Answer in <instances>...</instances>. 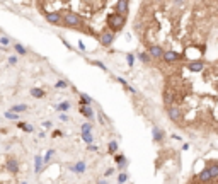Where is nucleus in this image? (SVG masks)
<instances>
[{"label":"nucleus","mask_w":218,"mask_h":184,"mask_svg":"<svg viewBox=\"0 0 218 184\" xmlns=\"http://www.w3.org/2000/svg\"><path fill=\"white\" fill-rule=\"evenodd\" d=\"M133 29L147 50L143 62L201 58L218 32V0H143Z\"/></svg>","instance_id":"1"},{"label":"nucleus","mask_w":218,"mask_h":184,"mask_svg":"<svg viewBox=\"0 0 218 184\" xmlns=\"http://www.w3.org/2000/svg\"><path fill=\"white\" fill-rule=\"evenodd\" d=\"M164 107L181 130L218 138V56L160 65Z\"/></svg>","instance_id":"2"},{"label":"nucleus","mask_w":218,"mask_h":184,"mask_svg":"<svg viewBox=\"0 0 218 184\" xmlns=\"http://www.w3.org/2000/svg\"><path fill=\"white\" fill-rule=\"evenodd\" d=\"M49 24L79 31L109 46L126 26L130 0H34Z\"/></svg>","instance_id":"3"},{"label":"nucleus","mask_w":218,"mask_h":184,"mask_svg":"<svg viewBox=\"0 0 218 184\" xmlns=\"http://www.w3.org/2000/svg\"><path fill=\"white\" fill-rule=\"evenodd\" d=\"M184 184H218V158L205 160L201 169L196 170Z\"/></svg>","instance_id":"4"},{"label":"nucleus","mask_w":218,"mask_h":184,"mask_svg":"<svg viewBox=\"0 0 218 184\" xmlns=\"http://www.w3.org/2000/svg\"><path fill=\"white\" fill-rule=\"evenodd\" d=\"M7 169H9L10 172L16 174L17 170H19V162H17V160H14V158H10V160L7 162Z\"/></svg>","instance_id":"5"},{"label":"nucleus","mask_w":218,"mask_h":184,"mask_svg":"<svg viewBox=\"0 0 218 184\" xmlns=\"http://www.w3.org/2000/svg\"><path fill=\"white\" fill-rule=\"evenodd\" d=\"M80 113H82L84 116H87V118H91V116H92L91 107H87V106H82V107H80Z\"/></svg>","instance_id":"6"},{"label":"nucleus","mask_w":218,"mask_h":184,"mask_svg":"<svg viewBox=\"0 0 218 184\" xmlns=\"http://www.w3.org/2000/svg\"><path fill=\"white\" fill-rule=\"evenodd\" d=\"M82 140H84L85 143H92L94 142V138H92L91 133H82Z\"/></svg>","instance_id":"7"},{"label":"nucleus","mask_w":218,"mask_h":184,"mask_svg":"<svg viewBox=\"0 0 218 184\" xmlns=\"http://www.w3.org/2000/svg\"><path fill=\"white\" fill-rule=\"evenodd\" d=\"M34 160H36V167H34V170H36V172H39V170H41V157H39V155H36V158H34Z\"/></svg>","instance_id":"8"},{"label":"nucleus","mask_w":218,"mask_h":184,"mask_svg":"<svg viewBox=\"0 0 218 184\" xmlns=\"http://www.w3.org/2000/svg\"><path fill=\"white\" fill-rule=\"evenodd\" d=\"M73 170H77V172H84V170H85V164H84V162H79V164H77V165L73 167Z\"/></svg>","instance_id":"9"},{"label":"nucleus","mask_w":218,"mask_h":184,"mask_svg":"<svg viewBox=\"0 0 218 184\" xmlns=\"http://www.w3.org/2000/svg\"><path fill=\"white\" fill-rule=\"evenodd\" d=\"M91 130H92V125H89V123L82 125V133H91Z\"/></svg>","instance_id":"10"},{"label":"nucleus","mask_w":218,"mask_h":184,"mask_svg":"<svg viewBox=\"0 0 218 184\" xmlns=\"http://www.w3.org/2000/svg\"><path fill=\"white\" fill-rule=\"evenodd\" d=\"M31 92H32V95H34V97H43V95H44V92H43V90H39V89H32Z\"/></svg>","instance_id":"11"},{"label":"nucleus","mask_w":218,"mask_h":184,"mask_svg":"<svg viewBox=\"0 0 218 184\" xmlns=\"http://www.w3.org/2000/svg\"><path fill=\"white\" fill-rule=\"evenodd\" d=\"M19 126H21L22 130H24V131H32V130H34V128H32L31 125H24V123H21V125H19Z\"/></svg>","instance_id":"12"},{"label":"nucleus","mask_w":218,"mask_h":184,"mask_svg":"<svg viewBox=\"0 0 218 184\" xmlns=\"http://www.w3.org/2000/svg\"><path fill=\"white\" fill-rule=\"evenodd\" d=\"M89 102H91V99H89L87 95H82V97H80V104H89Z\"/></svg>","instance_id":"13"},{"label":"nucleus","mask_w":218,"mask_h":184,"mask_svg":"<svg viewBox=\"0 0 218 184\" xmlns=\"http://www.w3.org/2000/svg\"><path fill=\"white\" fill-rule=\"evenodd\" d=\"M116 148H118L116 142H111V143H109V152H116Z\"/></svg>","instance_id":"14"},{"label":"nucleus","mask_w":218,"mask_h":184,"mask_svg":"<svg viewBox=\"0 0 218 184\" xmlns=\"http://www.w3.org/2000/svg\"><path fill=\"white\" fill-rule=\"evenodd\" d=\"M7 118H9V119H16V118H17V114H16V113H14V111H10V113H7Z\"/></svg>","instance_id":"15"},{"label":"nucleus","mask_w":218,"mask_h":184,"mask_svg":"<svg viewBox=\"0 0 218 184\" xmlns=\"http://www.w3.org/2000/svg\"><path fill=\"white\" fill-rule=\"evenodd\" d=\"M26 109H27L26 106H16V107H14L12 111H14V113H17V111H26Z\"/></svg>","instance_id":"16"},{"label":"nucleus","mask_w":218,"mask_h":184,"mask_svg":"<svg viewBox=\"0 0 218 184\" xmlns=\"http://www.w3.org/2000/svg\"><path fill=\"white\" fill-rule=\"evenodd\" d=\"M68 107H70V104H68V102H63V104L60 106L58 109H61V111H67V109H68Z\"/></svg>","instance_id":"17"},{"label":"nucleus","mask_w":218,"mask_h":184,"mask_svg":"<svg viewBox=\"0 0 218 184\" xmlns=\"http://www.w3.org/2000/svg\"><path fill=\"white\" fill-rule=\"evenodd\" d=\"M53 153H55V150H49V152L46 153V157H44V160H49V158L53 157Z\"/></svg>","instance_id":"18"},{"label":"nucleus","mask_w":218,"mask_h":184,"mask_svg":"<svg viewBox=\"0 0 218 184\" xmlns=\"http://www.w3.org/2000/svg\"><path fill=\"white\" fill-rule=\"evenodd\" d=\"M118 181H119V182H124V181H126V176H124V174H121V176H119V177H118Z\"/></svg>","instance_id":"19"},{"label":"nucleus","mask_w":218,"mask_h":184,"mask_svg":"<svg viewBox=\"0 0 218 184\" xmlns=\"http://www.w3.org/2000/svg\"><path fill=\"white\" fill-rule=\"evenodd\" d=\"M56 87H60V89H63V87H65V82H58V84H56Z\"/></svg>","instance_id":"20"},{"label":"nucleus","mask_w":218,"mask_h":184,"mask_svg":"<svg viewBox=\"0 0 218 184\" xmlns=\"http://www.w3.org/2000/svg\"><path fill=\"white\" fill-rule=\"evenodd\" d=\"M22 184H27V182H22Z\"/></svg>","instance_id":"21"}]
</instances>
